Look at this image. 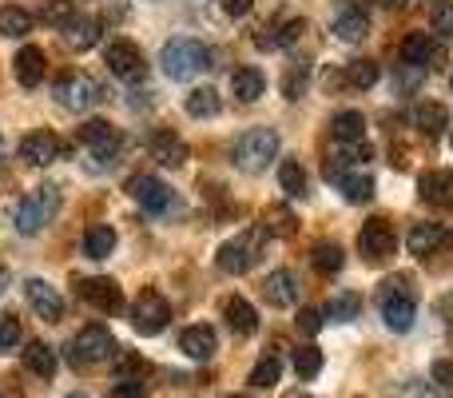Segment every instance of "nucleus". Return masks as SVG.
<instances>
[{
    "mask_svg": "<svg viewBox=\"0 0 453 398\" xmlns=\"http://www.w3.org/2000/svg\"><path fill=\"white\" fill-rule=\"evenodd\" d=\"M378 307L390 331H410L414 327V311H418V287L410 275H390L378 291Z\"/></svg>",
    "mask_w": 453,
    "mask_h": 398,
    "instance_id": "nucleus-1",
    "label": "nucleus"
},
{
    "mask_svg": "<svg viewBox=\"0 0 453 398\" xmlns=\"http://www.w3.org/2000/svg\"><path fill=\"white\" fill-rule=\"evenodd\" d=\"M159 64H164V72L172 80H196L199 72L211 64V52H207L199 40H191V36H175V40H167L164 44Z\"/></svg>",
    "mask_w": 453,
    "mask_h": 398,
    "instance_id": "nucleus-2",
    "label": "nucleus"
},
{
    "mask_svg": "<svg viewBox=\"0 0 453 398\" xmlns=\"http://www.w3.org/2000/svg\"><path fill=\"white\" fill-rule=\"evenodd\" d=\"M56 207H60V188H56V183H40L36 191H28V196L16 203V215H12L16 231L20 235L44 231V223H52Z\"/></svg>",
    "mask_w": 453,
    "mask_h": 398,
    "instance_id": "nucleus-3",
    "label": "nucleus"
},
{
    "mask_svg": "<svg viewBox=\"0 0 453 398\" xmlns=\"http://www.w3.org/2000/svg\"><path fill=\"white\" fill-rule=\"evenodd\" d=\"M231 156H234V168H242V172H263L279 156V132L274 128H250V132H242L234 140Z\"/></svg>",
    "mask_w": 453,
    "mask_h": 398,
    "instance_id": "nucleus-4",
    "label": "nucleus"
},
{
    "mask_svg": "<svg viewBox=\"0 0 453 398\" xmlns=\"http://www.w3.org/2000/svg\"><path fill=\"white\" fill-rule=\"evenodd\" d=\"M52 96L68 112H88V108H96V104L104 100V88L96 84L88 72H64V76L52 84Z\"/></svg>",
    "mask_w": 453,
    "mask_h": 398,
    "instance_id": "nucleus-5",
    "label": "nucleus"
},
{
    "mask_svg": "<svg viewBox=\"0 0 453 398\" xmlns=\"http://www.w3.org/2000/svg\"><path fill=\"white\" fill-rule=\"evenodd\" d=\"M116 351H119V347H116V339H111V331L100 327V323H92V327H84L76 339H72L68 359H72V367H88V363L111 359Z\"/></svg>",
    "mask_w": 453,
    "mask_h": 398,
    "instance_id": "nucleus-6",
    "label": "nucleus"
},
{
    "mask_svg": "<svg viewBox=\"0 0 453 398\" xmlns=\"http://www.w3.org/2000/svg\"><path fill=\"white\" fill-rule=\"evenodd\" d=\"M104 60H108V68L116 72V80H124V84H140V80L148 76V60H143V52L132 40H111V44L104 48Z\"/></svg>",
    "mask_w": 453,
    "mask_h": 398,
    "instance_id": "nucleus-7",
    "label": "nucleus"
},
{
    "mask_svg": "<svg viewBox=\"0 0 453 398\" xmlns=\"http://www.w3.org/2000/svg\"><path fill=\"white\" fill-rule=\"evenodd\" d=\"M263 235H266V227H255V231H247V235H239V239L223 243V247H219V267H223V271L226 275L250 271V267H255V259H258V243H263Z\"/></svg>",
    "mask_w": 453,
    "mask_h": 398,
    "instance_id": "nucleus-8",
    "label": "nucleus"
},
{
    "mask_svg": "<svg viewBox=\"0 0 453 398\" xmlns=\"http://www.w3.org/2000/svg\"><path fill=\"white\" fill-rule=\"evenodd\" d=\"M167 323H172L167 299L159 295V291H143L132 307V327L140 331V335H159V331H167Z\"/></svg>",
    "mask_w": 453,
    "mask_h": 398,
    "instance_id": "nucleus-9",
    "label": "nucleus"
},
{
    "mask_svg": "<svg viewBox=\"0 0 453 398\" xmlns=\"http://www.w3.org/2000/svg\"><path fill=\"white\" fill-rule=\"evenodd\" d=\"M358 251L366 263H386V259L398 251V235H394V227L386 223V219H370L358 231Z\"/></svg>",
    "mask_w": 453,
    "mask_h": 398,
    "instance_id": "nucleus-10",
    "label": "nucleus"
},
{
    "mask_svg": "<svg viewBox=\"0 0 453 398\" xmlns=\"http://www.w3.org/2000/svg\"><path fill=\"white\" fill-rule=\"evenodd\" d=\"M127 191H132V199L140 203L143 211H151V215H159V211H167L175 203L172 188H167L164 180H156V176H135V180L127 183Z\"/></svg>",
    "mask_w": 453,
    "mask_h": 398,
    "instance_id": "nucleus-11",
    "label": "nucleus"
},
{
    "mask_svg": "<svg viewBox=\"0 0 453 398\" xmlns=\"http://www.w3.org/2000/svg\"><path fill=\"white\" fill-rule=\"evenodd\" d=\"M76 295L84 299V303H92L96 311H119V307H124V295H119L116 279H104V275L80 279L76 283Z\"/></svg>",
    "mask_w": 453,
    "mask_h": 398,
    "instance_id": "nucleus-12",
    "label": "nucleus"
},
{
    "mask_svg": "<svg viewBox=\"0 0 453 398\" xmlns=\"http://www.w3.org/2000/svg\"><path fill=\"white\" fill-rule=\"evenodd\" d=\"M24 299H28V307H32V311H36L44 323L64 319V299H60V291H56L52 283L28 279V283H24Z\"/></svg>",
    "mask_w": 453,
    "mask_h": 398,
    "instance_id": "nucleus-13",
    "label": "nucleus"
},
{
    "mask_svg": "<svg viewBox=\"0 0 453 398\" xmlns=\"http://www.w3.org/2000/svg\"><path fill=\"white\" fill-rule=\"evenodd\" d=\"M20 156L28 160V164H36V168H48V164H56V160L64 156V140L56 132H28L20 140Z\"/></svg>",
    "mask_w": 453,
    "mask_h": 398,
    "instance_id": "nucleus-14",
    "label": "nucleus"
},
{
    "mask_svg": "<svg viewBox=\"0 0 453 398\" xmlns=\"http://www.w3.org/2000/svg\"><path fill=\"white\" fill-rule=\"evenodd\" d=\"M180 351L196 363H207V359H215V351H219V335H215L211 327H203V323H196V327H188L180 335Z\"/></svg>",
    "mask_w": 453,
    "mask_h": 398,
    "instance_id": "nucleus-15",
    "label": "nucleus"
},
{
    "mask_svg": "<svg viewBox=\"0 0 453 398\" xmlns=\"http://www.w3.org/2000/svg\"><path fill=\"white\" fill-rule=\"evenodd\" d=\"M263 295L271 307H295L298 303V275L287 271V267H279V271L266 275L263 283Z\"/></svg>",
    "mask_w": 453,
    "mask_h": 398,
    "instance_id": "nucleus-16",
    "label": "nucleus"
},
{
    "mask_svg": "<svg viewBox=\"0 0 453 398\" xmlns=\"http://www.w3.org/2000/svg\"><path fill=\"white\" fill-rule=\"evenodd\" d=\"M60 32H64V44H68L72 52H88V48L100 44V20H96V16H80L76 12Z\"/></svg>",
    "mask_w": 453,
    "mask_h": 398,
    "instance_id": "nucleus-17",
    "label": "nucleus"
},
{
    "mask_svg": "<svg viewBox=\"0 0 453 398\" xmlns=\"http://www.w3.org/2000/svg\"><path fill=\"white\" fill-rule=\"evenodd\" d=\"M418 196L426 203H434V207H449L453 203V172L449 168H434V172H426L422 180H418Z\"/></svg>",
    "mask_w": 453,
    "mask_h": 398,
    "instance_id": "nucleus-18",
    "label": "nucleus"
},
{
    "mask_svg": "<svg viewBox=\"0 0 453 398\" xmlns=\"http://www.w3.org/2000/svg\"><path fill=\"white\" fill-rule=\"evenodd\" d=\"M223 315H226V327H231L234 335H255V331H258V311H255V303H250V299L231 295L223 303Z\"/></svg>",
    "mask_w": 453,
    "mask_h": 398,
    "instance_id": "nucleus-19",
    "label": "nucleus"
},
{
    "mask_svg": "<svg viewBox=\"0 0 453 398\" xmlns=\"http://www.w3.org/2000/svg\"><path fill=\"white\" fill-rule=\"evenodd\" d=\"M151 160H159L164 168H183L188 164V144L164 128V132L151 136Z\"/></svg>",
    "mask_w": 453,
    "mask_h": 398,
    "instance_id": "nucleus-20",
    "label": "nucleus"
},
{
    "mask_svg": "<svg viewBox=\"0 0 453 398\" xmlns=\"http://www.w3.org/2000/svg\"><path fill=\"white\" fill-rule=\"evenodd\" d=\"M303 32H306V20H303V16H290V20L263 28V32L255 36V44H258V48H290L298 36H303Z\"/></svg>",
    "mask_w": 453,
    "mask_h": 398,
    "instance_id": "nucleus-21",
    "label": "nucleus"
},
{
    "mask_svg": "<svg viewBox=\"0 0 453 398\" xmlns=\"http://www.w3.org/2000/svg\"><path fill=\"white\" fill-rule=\"evenodd\" d=\"M80 144H88V148H96L100 152V156H108V152H116V144H119V136H116V128L108 124V120H84V124H80Z\"/></svg>",
    "mask_w": 453,
    "mask_h": 398,
    "instance_id": "nucleus-22",
    "label": "nucleus"
},
{
    "mask_svg": "<svg viewBox=\"0 0 453 398\" xmlns=\"http://www.w3.org/2000/svg\"><path fill=\"white\" fill-rule=\"evenodd\" d=\"M449 235H446V227L441 223H414L410 227V235H406V247H410V255H434Z\"/></svg>",
    "mask_w": 453,
    "mask_h": 398,
    "instance_id": "nucleus-23",
    "label": "nucleus"
},
{
    "mask_svg": "<svg viewBox=\"0 0 453 398\" xmlns=\"http://www.w3.org/2000/svg\"><path fill=\"white\" fill-rule=\"evenodd\" d=\"M12 72H16V80H20L24 88H36L40 80H44V52H40L36 44H24L20 52H16V60H12Z\"/></svg>",
    "mask_w": 453,
    "mask_h": 398,
    "instance_id": "nucleus-24",
    "label": "nucleus"
},
{
    "mask_svg": "<svg viewBox=\"0 0 453 398\" xmlns=\"http://www.w3.org/2000/svg\"><path fill=\"white\" fill-rule=\"evenodd\" d=\"M414 128H418V132H426V136H434V140H438V136L449 128V112H446V104L422 100V104L414 108Z\"/></svg>",
    "mask_w": 453,
    "mask_h": 398,
    "instance_id": "nucleus-25",
    "label": "nucleus"
},
{
    "mask_svg": "<svg viewBox=\"0 0 453 398\" xmlns=\"http://www.w3.org/2000/svg\"><path fill=\"white\" fill-rule=\"evenodd\" d=\"M370 32V16L362 12V8H342V12L334 16V36L338 40H346V44H358L362 36Z\"/></svg>",
    "mask_w": 453,
    "mask_h": 398,
    "instance_id": "nucleus-26",
    "label": "nucleus"
},
{
    "mask_svg": "<svg viewBox=\"0 0 453 398\" xmlns=\"http://www.w3.org/2000/svg\"><path fill=\"white\" fill-rule=\"evenodd\" d=\"M430 60H434V36L430 32H410V36L402 40V64L422 72Z\"/></svg>",
    "mask_w": 453,
    "mask_h": 398,
    "instance_id": "nucleus-27",
    "label": "nucleus"
},
{
    "mask_svg": "<svg viewBox=\"0 0 453 398\" xmlns=\"http://www.w3.org/2000/svg\"><path fill=\"white\" fill-rule=\"evenodd\" d=\"M311 263H314V271H319V275H338V271H342V263H346L342 243L319 239V243H314V251H311Z\"/></svg>",
    "mask_w": 453,
    "mask_h": 398,
    "instance_id": "nucleus-28",
    "label": "nucleus"
},
{
    "mask_svg": "<svg viewBox=\"0 0 453 398\" xmlns=\"http://www.w3.org/2000/svg\"><path fill=\"white\" fill-rule=\"evenodd\" d=\"M80 251H84L88 259H108L111 251H116V231H111L108 223H96L92 231H84V239H80Z\"/></svg>",
    "mask_w": 453,
    "mask_h": 398,
    "instance_id": "nucleus-29",
    "label": "nucleus"
},
{
    "mask_svg": "<svg viewBox=\"0 0 453 398\" xmlns=\"http://www.w3.org/2000/svg\"><path fill=\"white\" fill-rule=\"evenodd\" d=\"M231 88H234V96H239V104H255L258 96L266 92V76L258 68H239L231 76Z\"/></svg>",
    "mask_w": 453,
    "mask_h": 398,
    "instance_id": "nucleus-30",
    "label": "nucleus"
},
{
    "mask_svg": "<svg viewBox=\"0 0 453 398\" xmlns=\"http://www.w3.org/2000/svg\"><path fill=\"white\" fill-rule=\"evenodd\" d=\"M24 367L40 378H52L56 367H60V359H56V351L48 343H28L24 347Z\"/></svg>",
    "mask_w": 453,
    "mask_h": 398,
    "instance_id": "nucleus-31",
    "label": "nucleus"
},
{
    "mask_svg": "<svg viewBox=\"0 0 453 398\" xmlns=\"http://www.w3.org/2000/svg\"><path fill=\"white\" fill-rule=\"evenodd\" d=\"M279 183H282V191H287L290 199H306V191H311L306 168L298 164V160H282L279 164Z\"/></svg>",
    "mask_w": 453,
    "mask_h": 398,
    "instance_id": "nucleus-32",
    "label": "nucleus"
},
{
    "mask_svg": "<svg viewBox=\"0 0 453 398\" xmlns=\"http://www.w3.org/2000/svg\"><path fill=\"white\" fill-rule=\"evenodd\" d=\"M330 132L342 144H358L362 136H366V116H362V112H338V116L330 120Z\"/></svg>",
    "mask_w": 453,
    "mask_h": 398,
    "instance_id": "nucleus-33",
    "label": "nucleus"
},
{
    "mask_svg": "<svg viewBox=\"0 0 453 398\" xmlns=\"http://www.w3.org/2000/svg\"><path fill=\"white\" fill-rule=\"evenodd\" d=\"M338 188H342V196L350 203H370L374 199V176L370 172H346L342 180H338Z\"/></svg>",
    "mask_w": 453,
    "mask_h": 398,
    "instance_id": "nucleus-34",
    "label": "nucleus"
},
{
    "mask_svg": "<svg viewBox=\"0 0 453 398\" xmlns=\"http://www.w3.org/2000/svg\"><path fill=\"white\" fill-rule=\"evenodd\" d=\"M32 32V12L20 4H4L0 8V36H28Z\"/></svg>",
    "mask_w": 453,
    "mask_h": 398,
    "instance_id": "nucleus-35",
    "label": "nucleus"
},
{
    "mask_svg": "<svg viewBox=\"0 0 453 398\" xmlns=\"http://www.w3.org/2000/svg\"><path fill=\"white\" fill-rule=\"evenodd\" d=\"M219 92L215 88H196V92L188 96V116H196V120H211V116H219Z\"/></svg>",
    "mask_w": 453,
    "mask_h": 398,
    "instance_id": "nucleus-36",
    "label": "nucleus"
},
{
    "mask_svg": "<svg viewBox=\"0 0 453 398\" xmlns=\"http://www.w3.org/2000/svg\"><path fill=\"white\" fill-rule=\"evenodd\" d=\"M358 311H362V299L354 291H342V295H334L326 303V319H334V323H354Z\"/></svg>",
    "mask_w": 453,
    "mask_h": 398,
    "instance_id": "nucleus-37",
    "label": "nucleus"
},
{
    "mask_svg": "<svg viewBox=\"0 0 453 398\" xmlns=\"http://www.w3.org/2000/svg\"><path fill=\"white\" fill-rule=\"evenodd\" d=\"M282 378V363L279 355H266V359L255 363V371H250V386H258V391H266V386H274Z\"/></svg>",
    "mask_w": 453,
    "mask_h": 398,
    "instance_id": "nucleus-38",
    "label": "nucleus"
},
{
    "mask_svg": "<svg viewBox=\"0 0 453 398\" xmlns=\"http://www.w3.org/2000/svg\"><path fill=\"white\" fill-rule=\"evenodd\" d=\"M342 76H346L350 88H374L378 84V64L374 60H350Z\"/></svg>",
    "mask_w": 453,
    "mask_h": 398,
    "instance_id": "nucleus-39",
    "label": "nucleus"
},
{
    "mask_svg": "<svg viewBox=\"0 0 453 398\" xmlns=\"http://www.w3.org/2000/svg\"><path fill=\"white\" fill-rule=\"evenodd\" d=\"M266 231H274V235H282V239H290V235L298 231L295 211H290V207H271V211H266Z\"/></svg>",
    "mask_w": 453,
    "mask_h": 398,
    "instance_id": "nucleus-40",
    "label": "nucleus"
},
{
    "mask_svg": "<svg viewBox=\"0 0 453 398\" xmlns=\"http://www.w3.org/2000/svg\"><path fill=\"white\" fill-rule=\"evenodd\" d=\"M295 371L298 378H314L322 371V351L319 347H298L295 351Z\"/></svg>",
    "mask_w": 453,
    "mask_h": 398,
    "instance_id": "nucleus-41",
    "label": "nucleus"
},
{
    "mask_svg": "<svg viewBox=\"0 0 453 398\" xmlns=\"http://www.w3.org/2000/svg\"><path fill=\"white\" fill-rule=\"evenodd\" d=\"M40 16H44L48 24H56V28H64V24H68L72 16H76V8H72V0H44Z\"/></svg>",
    "mask_w": 453,
    "mask_h": 398,
    "instance_id": "nucleus-42",
    "label": "nucleus"
},
{
    "mask_svg": "<svg viewBox=\"0 0 453 398\" xmlns=\"http://www.w3.org/2000/svg\"><path fill=\"white\" fill-rule=\"evenodd\" d=\"M434 36H453V0H434Z\"/></svg>",
    "mask_w": 453,
    "mask_h": 398,
    "instance_id": "nucleus-43",
    "label": "nucleus"
},
{
    "mask_svg": "<svg viewBox=\"0 0 453 398\" xmlns=\"http://www.w3.org/2000/svg\"><path fill=\"white\" fill-rule=\"evenodd\" d=\"M20 319H16V315H4V319H0V351H16V347H20Z\"/></svg>",
    "mask_w": 453,
    "mask_h": 398,
    "instance_id": "nucleus-44",
    "label": "nucleus"
},
{
    "mask_svg": "<svg viewBox=\"0 0 453 398\" xmlns=\"http://www.w3.org/2000/svg\"><path fill=\"white\" fill-rule=\"evenodd\" d=\"M298 331H303V335H319L322 331V323H326V311H322V307H306V311H298Z\"/></svg>",
    "mask_w": 453,
    "mask_h": 398,
    "instance_id": "nucleus-45",
    "label": "nucleus"
},
{
    "mask_svg": "<svg viewBox=\"0 0 453 398\" xmlns=\"http://www.w3.org/2000/svg\"><path fill=\"white\" fill-rule=\"evenodd\" d=\"M430 383L438 386V391H453V359H438L430 367Z\"/></svg>",
    "mask_w": 453,
    "mask_h": 398,
    "instance_id": "nucleus-46",
    "label": "nucleus"
},
{
    "mask_svg": "<svg viewBox=\"0 0 453 398\" xmlns=\"http://www.w3.org/2000/svg\"><path fill=\"white\" fill-rule=\"evenodd\" d=\"M306 88V68H290L287 76H282V92H287V100H298Z\"/></svg>",
    "mask_w": 453,
    "mask_h": 398,
    "instance_id": "nucleus-47",
    "label": "nucleus"
},
{
    "mask_svg": "<svg viewBox=\"0 0 453 398\" xmlns=\"http://www.w3.org/2000/svg\"><path fill=\"white\" fill-rule=\"evenodd\" d=\"M111 398H143V383H140V378H116Z\"/></svg>",
    "mask_w": 453,
    "mask_h": 398,
    "instance_id": "nucleus-48",
    "label": "nucleus"
},
{
    "mask_svg": "<svg viewBox=\"0 0 453 398\" xmlns=\"http://www.w3.org/2000/svg\"><path fill=\"white\" fill-rule=\"evenodd\" d=\"M346 172H350V156H330V160H326V180H330V183L342 180Z\"/></svg>",
    "mask_w": 453,
    "mask_h": 398,
    "instance_id": "nucleus-49",
    "label": "nucleus"
},
{
    "mask_svg": "<svg viewBox=\"0 0 453 398\" xmlns=\"http://www.w3.org/2000/svg\"><path fill=\"white\" fill-rule=\"evenodd\" d=\"M219 4H223L226 16H234V20H239V16H247L250 8H255V0H219Z\"/></svg>",
    "mask_w": 453,
    "mask_h": 398,
    "instance_id": "nucleus-50",
    "label": "nucleus"
},
{
    "mask_svg": "<svg viewBox=\"0 0 453 398\" xmlns=\"http://www.w3.org/2000/svg\"><path fill=\"white\" fill-rule=\"evenodd\" d=\"M438 315H441L446 323H453V291H449V295H441V299H438Z\"/></svg>",
    "mask_w": 453,
    "mask_h": 398,
    "instance_id": "nucleus-51",
    "label": "nucleus"
},
{
    "mask_svg": "<svg viewBox=\"0 0 453 398\" xmlns=\"http://www.w3.org/2000/svg\"><path fill=\"white\" fill-rule=\"evenodd\" d=\"M4 287H8V271L0 267V295H4Z\"/></svg>",
    "mask_w": 453,
    "mask_h": 398,
    "instance_id": "nucleus-52",
    "label": "nucleus"
},
{
    "mask_svg": "<svg viewBox=\"0 0 453 398\" xmlns=\"http://www.w3.org/2000/svg\"><path fill=\"white\" fill-rule=\"evenodd\" d=\"M382 4L386 8H398V4H406V0H382Z\"/></svg>",
    "mask_w": 453,
    "mask_h": 398,
    "instance_id": "nucleus-53",
    "label": "nucleus"
},
{
    "mask_svg": "<svg viewBox=\"0 0 453 398\" xmlns=\"http://www.w3.org/2000/svg\"><path fill=\"white\" fill-rule=\"evenodd\" d=\"M68 398H92V394H84V391H76V394H68Z\"/></svg>",
    "mask_w": 453,
    "mask_h": 398,
    "instance_id": "nucleus-54",
    "label": "nucleus"
},
{
    "mask_svg": "<svg viewBox=\"0 0 453 398\" xmlns=\"http://www.w3.org/2000/svg\"><path fill=\"white\" fill-rule=\"evenodd\" d=\"M0 160H4V144H0Z\"/></svg>",
    "mask_w": 453,
    "mask_h": 398,
    "instance_id": "nucleus-55",
    "label": "nucleus"
},
{
    "mask_svg": "<svg viewBox=\"0 0 453 398\" xmlns=\"http://www.w3.org/2000/svg\"><path fill=\"white\" fill-rule=\"evenodd\" d=\"M295 398H311V394H295Z\"/></svg>",
    "mask_w": 453,
    "mask_h": 398,
    "instance_id": "nucleus-56",
    "label": "nucleus"
},
{
    "mask_svg": "<svg viewBox=\"0 0 453 398\" xmlns=\"http://www.w3.org/2000/svg\"><path fill=\"white\" fill-rule=\"evenodd\" d=\"M449 144H453V136H449Z\"/></svg>",
    "mask_w": 453,
    "mask_h": 398,
    "instance_id": "nucleus-57",
    "label": "nucleus"
},
{
    "mask_svg": "<svg viewBox=\"0 0 453 398\" xmlns=\"http://www.w3.org/2000/svg\"><path fill=\"white\" fill-rule=\"evenodd\" d=\"M0 398H4V394H0Z\"/></svg>",
    "mask_w": 453,
    "mask_h": 398,
    "instance_id": "nucleus-58",
    "label": "nucleus"
}]
</instances>
